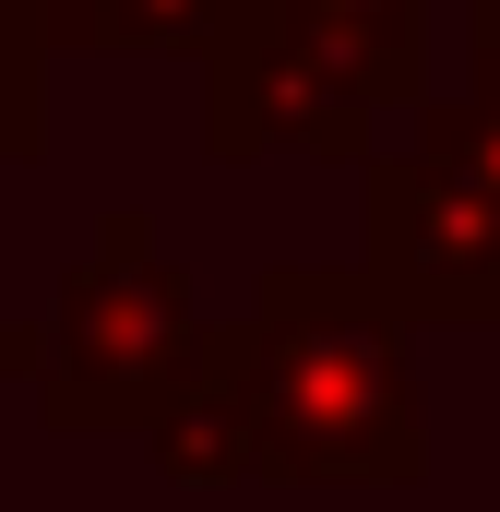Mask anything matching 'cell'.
Segmentation results:
<instances>
[{"instance_id": "cell-1", "label": "cell", "mask_w": 500, "mask_h": 512, "mask_svg": "<svg viewBox=\"0 0 500 512\" xmlns=\"http://www.w3.org/2000/svg\"><path fill=\"white\" fill-rule=\"evenodd\" d=\"M215 405L239 489H405L429 465L405 322L358 262H274L250 322H215Z\"/></svg>"}, {"instance_id": "cell-2", "label": "cell", "mask_w": 500, "mask_h": 512, "mask_svg": "<svg viewBox=\"0 0 500 512\" xmlns=\"http://www.w3.org/2000/svg\"><path fill=\"white\" fill-rule=\"evenodd\" d=\"M203 370H215V322H203L179 251H155L143 215H108L84 262L60 274L48 334L24 346L48 429H155Z\"/></svg>"}, {"instance_id": "cell-3", "label": "cell", "mask_w": 500, "mask_h": 512, "mask_svg": "<svg viewBox=\"0 0 500 512\" xmlns=\"http://www.w3.org/2000/svg\"><path fill=\"white\" fill-rule=\"evenodd\" d=\"M370 227H358V286L393 322H500V179L453 108L429 96L405 143H381L370 167Z\"/></svg>"}, {"instance_id": "cell-4", "label": "cell", "mask_w": 500, "mask_h": 512, "mask_svg": "<svg viewBox=\"0 0 500 512\" xmlns=\"http://www.w3.org/2000/svg\"><path fill=\"white\" fill-rule=\"evenodd\" d=\"M393 108L358 84L346 48H322L310 24H286L274 0H239V24L203 48V143L250 167V155H310V167H370Z\"/></svg>"}, {"instance_id": "cell-5", "label": "cell", "mask_w": 500, "mask_h": 512, "mask_svg": "<svg viewBox=\"0 0 500 512\" xmlns=\"http://www.w3.org/2000/svg\"><path fill=\"white\" fill-rule=\"evenodd\" d=\"M286 24H310L322 48H346L358 60V84H370L393 120H417L429 108V12L441 0H274Z\"/></svg>"}, {"instance_id": "cell-6", "label": "cell", "mask_w": 500, "mask_h": 512, "mask_svg": "<svg viewBox=\"0 0 500 512\" xmlns=\"http://www.w3.org/2000/svg\"><path fill=\"white\" fill-rule=\"evenodd\" d=\"M239 24V0H84L72 24H60V48H215Z\"/></svg>"}, {"instance_id": "cell-7", "label": "cell", "mask_w": 500, "mask_h": 512, "mask_svg": "<svg viewBox=\"0 0 500 512\" xmlns=\"http://www.w3.org/2000/svg\"><path fill=\"white\" fill-rule=\"evenodd\" d=\"M441 108H453V131L477 143V167L500 179V36H465V84H453Z\"/></svg>"}, {"instance_id": "cell-8", "label": "cell", "mask_w": 500, "mask_h": 512, "mask_svg": "<svg viewBox=\"0 0 500 512\" xmlns=\"http://www.w3.org/2000/svg\"><path fill=\"white\" fill-rule=\"evenodd\" d=\"M36 60H48V48L0 36V167H12V155H36Z\"/></svg>"}, {"instance_id": "cell-9", "label": "cell", "mask_w": 500, "mask_h": 512, "mask_svg": "<svg viewBox=\"0 0 500 512\" xmlns=\"http://www.w3.org/2000/svg\"><path fill=\"white\" fill-rule=\"evenodd\" d=\"M84 0H0V36H24V48H60V24H72Z\"/></svg>"}, {"instance_id": "cell-10", "label": "cell", "mask_w": 500, "mask_h": 512, "mask_svg": "<svg viewBox=\"0 0 500 512\" xmlns=\"http://www.w3.org/2000/svg\"><path fill=\"white\" fill-rule=\"evenodd\" d=\"M465 12V36H500V0H453Z\"/></svg>"}, {"instance_id": "cell-11", "label": "cell", "mask_w": 500, "mask_h": 512, "mask_svg": "<svg viewBox=\"0 0 500 512\" xmlns=\"http://www.w3.org/2000/svg\"><path fill=\"white\" fill-rule=\"evenodd\" d=\"M12 370H24V346H12V334H0V382H12Z\"/></svg>"}]
</instances>
